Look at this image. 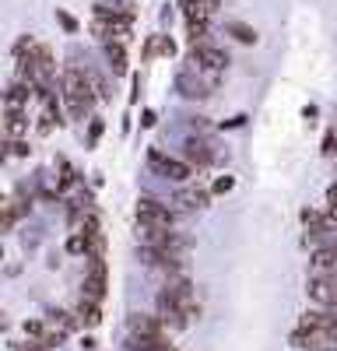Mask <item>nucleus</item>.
<instances>
[{
	"mask_svg": "<svg viewBox=\"0 0 337 351\" xmlns=\"http://www.w3.org/2000/svg\"><path fill=\"white\" fill-rule=\"evenodd\" d=\"M60 92H64V106L71 112V120H84L92 112V102H95V81L81 71H67L64 81H60Z\"/></svg>",
	"mask_w": 337,
	"mask_h": 351,
	"instance_id": "nucleus-1",
	"label": "nucleus"
},
{
	"mask_svg": "<svg viewBox=\"0 0 337 351\" xmlns=\"http://www.w3.org/2000/svg\"><path fill=\"white\" fill-rule=\"evenodd\" d=\"M137 225L173 228V225H176V211L168 208V204L155 200V197H140V200H137Z\"/></svg>",
	"mask_w": 337,
	"mask_h": 351,
	"instance_id": "nucleus-2",
	"label": "nucleus"
},
{
	"mask_svg": "<svg viewBox=\"0 0 337 351\" xmlns=\"http://www.w3.org/2000/svg\"><path fill=\"white\" fill-rule=\"evenodd\" d=\"M105 260L102 256H88V271H84V281H81V299H92V302H102L105 299Z\"/></svg>",
	"mask_w": 337,
	"mask_h": 351,
	"instance_id": "nucleus-3",
	"label": "nucleus"
},
{
	"mask_svg": "<svg viewBox=\"0 0 337 351\" xmlns=\"http://www.w3.org/2000/svg\"><path fill=\"white\" fill-rule=\"evenodd\" d=\"M190 64L197 67V71H225L229 67V53H221V49H214V46H193V53H190Z\"/></svg>",
	"mask_w": 337,
	"mask_h": 351,
	"instance_id": "nucleus-4",
	"label": "nucleus"
},
{
	"mask_svg": "<svg viewBox=\"0 0 337 351\" xmlns=\"http://www.w3.org/2000/svg\"><path fill=\"white\" fill-rule=\"evenodd\" d=\"M151 169L162 172L165 180H173V183H186L190 176H193V165L190 162H179V158H165L158 152H151Z\"/></svg>",
	"mask_w": 337,
	"mask_h": 351,
	"instance_id": "nucleus-5",
	"label": "nucleus"
},
{
	"mask_svg": "<svg viewBox=\"0 0 337 351\" xmlns=\"http://www.w3.org/2000/svg\"><path fill=\"white\" fill-rule=\"evenodd\" d=\"M309 278H337V250H313Z\"/></svg>",
	"mask_w": 337,
	"mask_h": 351,
	"instance_id": "nucleus-6",
	"label": "nucleus"
},
{
	"mask_svg": "<svg viewBox=\"0 0 337 351\" xmlns=\"http://www.w3.org/2000/svg\"><path fill=\"white\" fill-rule=\"evenodd\" d=\"M309 299L316 306H334V295H337V278H309L305 285Z\"/></svg>",
	"mask_w": 337,
	"mask_h": 351,
	"instance_id": "nucleus-7",
	"label": "nucleus"
},
{
	"mask_svg": "<svg viewBox=\"0 0 337 351\" xmlns=\"http://www.w3.org/2000/svg\"><path fill=\"white\" fill-rule=\"evenodd\" d=\"M28 134V112L25 109H4V141H21Z\"/></svg>",
	"mask_w": 337,
	"mask_h": 351,
	"instance_id": "nucleus-8",
	"label": "nucleus"
},
{
	"mask_svg": "<svg viewBox=\"0 0 337 351\" xmlns=\"http://www.w3.org/2000/svg\"><path fill=\"white\" fill-rule=\"evenodd\" d=\"M74 319H77V324L81 327H99L102 324V309H99V302H92V299H81L77 302V309H74Z\"/></svg>",
	"mask_w": 337,
	"mask_h": 351,
	"instance_id": "nucleus-9",
	"label": "nucleus"
},
{
	"mask_svg": "<svg viewBox=\"0 0 337 351\" xmlns=\"http://www.w3.org/2000/svg\"><path fill=\"white\" fill-rule=\"evenodd\" d=\"M130 351H168V337H151V334H130Z\"/></svg>",
	"mask_w": 337,
	"mask_h": 351,
	"instance_id": "nucleus-10",
	"label": "nucleus"
},
{
	"mask_svg": "<svg viewBox=\"0 0 337 351\" xmlns=\"http://www.w3.org/2000/svg\"><path fill=\"white\" fill-rule=\"evenodd\" d=\"M208 200H211V193L208 190H197V186H190V190H179L176 197H173V204H179V208H208Z\"/></svg>",
	"mask_w": 337,
	"mask_h": 351,
	"instance_id": "nucleus-11",
	"label": "nucleus"
},
{
	"mask_svg": "<svg viewBox=\"0 0 337 351\" xmlns=\"http://www.w3.org/2000/svg\"><path fill=\"white\" fill-rule=\"evenodd\" d=\"M211 158H214V155L208 152L204 141H193V137L186 141V162H190V165H193V162H197V165H208Z\"/></svg>",
	"mask_w": 337,
	"mask_h": 351,
	"instance_id": "nucleus-12",
	"label": "nucleus"
},
{
	"mask_svg": "<svg viewBox=\"0 0 337 351\" xmlns=\"http://www.w3.org/2000/svg\"><path fill=\"white\" fill-rule=\"evenodd\" d=\"M186 36L193 46H204V36H208V18H186Z\"/></svg>",
	"mask_w": 337,
	"mask_h": 351,
	"instance_id": "nucleus-13",
	"label": "nucleus"
},
{
	"mask_svg": "<svg viewBox=\"0 0 337 351\" xmlns=\"http://www.w3.org/2000/svg\"><path fill=\"white\" fill-rule=\"evenodd\" d=\"M105 53H109V67H112V74H123V71H127V53H123V43H109V46H105Z\"/></svg>",
	"mask_w": 337,
	"mask_h": 351,
	"instance_id": "nucleus-14",
	"label": "nucleus"
},
{
	"mask_svg": "<svg viewBox=\"0 0 337 351\" xmlns=\"http://www.w3.org/2000/svg\"><path fill=\"white\" fill-rule=\"evenodd\" d=\"M229 36H236L239 43H246V46H253L257 43V32L246 25V21H229Z\"/></svg>",
	"mask_w": 337,
	"mask_h": 351,
	"instance_id": "nucleus-15",
	"label": "nucleus"
},
{
	"mask_svg": "<svg viewBox=\"0 0 337 351\" xmlns=\"http://www.w3.org/2000/svg\"><path fill=\"white\" fill-rule=\"evenodd\" d=\"M56 21H60V25L67 28V32H77V21H74L67 11H56Z\"/></svg>",
	"mask_w": 337,
	"mask_h": 351,
	"instance_id": "nucleus-16",
	"label": "nucleus"
},
{
	"mask_svg": "<svg viewBox=\"0 0 337 351\" xmlns=\"http://www.w3.org/2000/svg\"><path fill=\"white\" fill-rule=\"evenodd\" d=\"M225 190H232V176H221V180L214 183V193H225Z\"/></svg>",
	"mask_w": 337,
	"mask_h": 351,
	"instance_id": "nucleus-17",
	"label": "nucleus"
},
{
	"mask_svg": "<svg viewBox=\"0 0 337 351\" xmlns=\"http://www.w3.org/2000/svg\"><path fill=\"white\" fill-rule=\"evenodd\" d=\"M327 204H330V211H337V186H330V193H327Z\"/></svg>",
	"mask_w": 337,
	"mask_h": 351,
	"instance_id": "nucleus-18",
	"label": "nucleus"
},
{
	"mask_svg": "<svg viewBox=\"0 0 337 351\" xmlns=\"http://www.w3.org/2000/svg\"><path fill=\"white\" fill-rule=\"evenodd\" d=\"M99 134H102V123H99V120H95V123H92V144H95V141H99Z\"/></svg>",
	"mask_w": 337,
	"mask_h": 351,
	"instance_id": "nucleus-19",
	"label": "nucleus"
},
{
	"mask_svg": "<svg viewBox=\"0 0 337 351\" xmlns=\"http://www.w3.org/2000/svg\"><path fill=\"white\" fill-rule=\"evenodd\" d=\"M330 309H337V295H334V306H330Z\"/></svg>",
	"mask_w": 337,
	"mask_h": 351,
	"instance_id": "nucleus-20",
	"label": "nucleus"
}]
</instances>
